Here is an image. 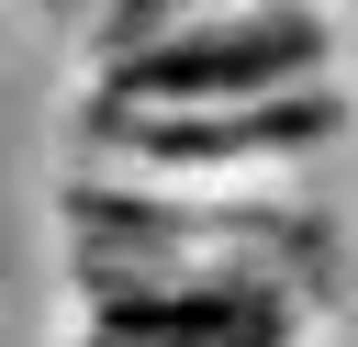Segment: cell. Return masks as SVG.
Returning <instances> with one entry per match:
<instances>
[{
	"instance_id": "obj_1",
	"label": "cell",
	"mask_w": 358,
	"mask_h": 347,
	"mask_svg": "<svg viewBox=\"0 0 358 347\" xmlns=\"http://www.w3.org/2000/svg\"><path fill=\"white\" fill-rule=\"evenodd\" d=\"M324 11L313 0H224V11H190L145 45L112 56V101H280V90H324Z\"/></svg>"
},
{
	"instance_id": "obj_2",
	"label": "cell",
	"mask_w": 358,
	"mask_h": 347,
	"mask_svg": "<svg viewBox=\"0 0 358 347\" xmlns=\"http://www.w3.org/2000/svg\"><path fill=\"white\" fill-rule=\"evenodd\" d=\"M336 90H280V101H112L101 112V157L123 179H235V168H291V157H324L336 146Z\"/></svg>"
}]
</instances>
